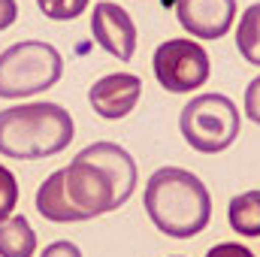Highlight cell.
Wrapping results in <instances>:
<instances>
[{
    "label": "cell",
    "mask_w": 260,
    "mask_h": 257,
    "mask_svg": "<svg viewBox=\"0 0 260 257\" xmlns=\"http://www.w3.org/2000/svg\"><path fill=\"white\" fill-rule=\"evenodd\" d=\"M151 224L173 239H191L212 221V194L203 179L182 167H160L151 173L142 194Z\"/></svg>",
    "instance_id": "cell-1"
},
{
    "label": "cell",
    "mask_w": 260,
    "mask_h": 257,
    "mask_svg": "<svg viewBox=\"0 0 260 257\" xmlns=\"http://www.w3.org/2000/svg\"><path fill=\"white\" fill-rule=\"evenodd\" d=\"M37 212L55 224H79L115 212V185L91 160L73 157L37 188Z\"/></svg>",
    "instance_id": "cell-2"
},
{
    "label": "cell",
    "mask_w": 260,
    "mask_h": 257,
    "mask_svg": "<svg viewBox=\"0 0 260 257\" xmlns=\"http://www.w3.org/2000/svg\"><path fill=\"white\" fill-rule=\"evenodd\" d=\"M73 136V115L61 103H18L0 112V154L12 160H43L61 154Z\"/></svg>",
    "instance_id": "cell-3"
},
{
    "label": "cell",
    "mask_w": 260,
    "mask_h": 257,
    "mask_svg": "<svg viewBox=\"0 0 260 257\" xmlns=\"http://www.w3.org/2000/svg\"><path fill=\"white\" fill-rule=\"evenodd\" d=\"M64 76V58L52 43L21 40L0 52V97L21 100L55 88Z\"/></svg>",
    "instance_id": "cell-4"
},
{
    "label": "cell",
    "mask_w": 260,
    "mask_h": 257,
    "mask_svg": "<svg viewBox=\"0 0 260 257\" xmlns=\"http://www.w3.org/2000/svg\"><path fill=\"white\" fill-rule=\"evenodd\" d=\"M239 109L224 94H197L179 115V130L185 142L200 154H221L239 136Z\"/></svg>",
    "instance_id": "cell-5"
},
{
    "label": "cell",
    "mask_w": 260,
    "mask_h": 257,
    "mask_svg": "<svg viewBox=\"0 0 260 257\" xmlns=\"http://www.w3.org/2000/svg\"><path fill=\"white\" fill-rule=\"evenodd\" d=\"M154 79L170 94H188L209 82L212 61L197 40H164L151 55Z\"/></svg>",
    "instance_id": "cell-6"
},
{
    "label": "cell",
    "mask_w": 260,
    "mask_h": 257,
    "mask_svg": "<svg viewBox=\"0 0 260 257\" xmlns=\"http://www.w3.org/2000/svg\"><path fill=\"white\" fill-rule=\"evenodd\" d=\"M91 34L103 52L118 61H130L136 52V24L124 6L112 0H100L91 12Z\"/></svg>",
    "instance_id": "cell-7"
},
{
    "label": "cell",
    "mask_w": 260,
    "mask_h": 257,
    "mask_svg": "<svg viewBox=\"0 0 260 257\" xmlns=\"http://www.w3.org/2000/svg\"><path fill=\"white\" fill-rule=\"evenodd\" d=\"M139 97H142V79L136 73H106L88 88L91 109L106 121H118L130 115Z\"/></svg>",
    "instance_id": "cell-8"
},
{
    "label": "cell",
    "mask_w": 260,
    "mask_h": 257,
    "mask_svg": "<svg viewBox=\"0 0 260 257\" xmlns=\"http://www.w3.org/2000/svg\"><path fill=\"white\" fill-rule=\"evenodd\" d=\"M176 18L194 40H221L236 21V0H176Z\"/></svg>",
    "instance_id": "cell-9"
},
{
    "label": "cell",
    "mask_w": 260,
    "mask_h": 257,
    "mask_svg": "<svg viewBox=\"0 0 260 257\" xmlns=\"http://www.w3.org/2000/svg\"><path fill=\"white\" fill-rule=\"evenodd\" d=\"M76 157L97 164L112 179V185H115V209H121L133 197L136 185H139V170H136V160H133V154L127 148H121L118 142H91Z\"/></svg>",
    "instance_id": "cell-10"
},
{
    "label": "cell",
    "mask_w": 260,
    "mask_h": 257,
    "mask_svg": "<svg viewBox=\"0 0 260 257\" xmlns=\"http://www.w3.org/2000/svg\"><path fill=\"white\" fill-rule=\"evenodd\" d=\"M227 224L245 239H260V191L236 194L227 206Z\"/></svg>",
    "instance_id": "cell-11"
},
{
    "label": "cell",
    "mask_w": 260,
    "mask_h": 257,
    "mask_svg": "<svg viewBox=\"0 0 260 257\" xmlns=\"http://www.w3.org/2000/svg\"><path fill=\"white\" fill-rule=\"evenodd\" d=\"M37 233L24 215H12L0 221V257H34Z\"/></svg>",
    "instance_id": "cell-12"
},
{
    "label": "cell",
    "mask_w": 260,
    "mask_h": 257,
    "mask_svg": "<svg viewBox=\"0 0 260 257\" xmlns=\"http://www.w3.org/2000/svg\"><path fill=\"white\" fill-rule=\"evenodd\" d=\"M236 46L248 64L260 67V3H251L242 12L239 27H236Z\"/></svg>",
    "instance_id": "cell-13"
},
{
    "label": "cell",
    "mask_w": 260,
    "mask_h": 257,
    "mask_svg": "<svg viewBox=\"0 0 260 257\" xmlns=\"http://www.w3.org/2000/svg\"><path fill=\"white\" fill-rule=\"evenodd\" d=\"M37 6L52 21H73L88 9V0H37Z\"/></svg>",
    "instance_id": "cell-14"
},
{
    "label": "cell",
    "mask_w": 260,
    "mask_h": 257,
    "mask_svg": "<svg viewBox=\"0 0 260 257\" xmlns=\"http://www.w3.org/2000/svg\"><path fill=\"white\" fill-rule=\"evenodd\" d=\"M15 206H18V179L9 173V167L0 164V221L12 218Z\"/></svg>",
    "instance_id": "cell-15"
},
{
    "label": "cell",
    "mask_w": 260,
    "mask_h": 257,
    "mask_svg": "<svg viewBox=\"0 0 260 257\" xmlns=\"http://www.w3.org/2000/svg\"><path fill=\"white\" fill-rule=\"evenodd\" d=\"M245 115L254 124H260V76L251 79V85L245 88Z\"/></svg>",
    "instance_id": "cell-16"
},
{
    "label": "cell",
    "mask_w": 260,
    "mask_h": 257,
    "mask_svg": "<svg viewBox=\"0 0 260 257\" xmlns=\"http://www.w3.org/2000/svg\"><path fill=\"white\" fill-rule=\"evenodd\" d=\"M206 257H254V254H251V248H245L239 242H218L206 251Z\"/></svg>",
    "instance_id": "cell-17"
},
{
    "label": "cell",
    "mask_w": 260,
    "mask_h": 257,
    "mask_svg": "<svg viewBox=\"0 0 260 257\" xmlns=\"http://www.w3.org/2000/svg\"><path fill=\"white\" fill-rule=\"evenodd\" d=\"M40 257H82V248L76 242H70V239H58V242L46 245Z\"/></svg>",
    "instance_id": "cell-18"
},
{
    "label": "cell",
    "mask_w": 260,
    "mask_h": 257,
    "mask_svg": "<svg viewBox=\"0 0 260 257\" xmlns=\"http://www.w3.org/2000/svg\"><path fill=\"white\" fill-rule=\"evenodd\" d=\"M18 18V3L15 0H0V30L12 27Z\"/></svg>",
    "instance_id": "cell-19"
},
{
    "label": "cell",
    "mask_w": 260,
    "mask_h": 257,
    "mask_svg": "<svg viewBox=\"0 0 260 257\" xmlns=\"http://www.w3.org/2000/svg\"><path fill=\"white\" fill-rule=\"evenodd\" d=\"M173 257H182V254H173Z\"/></svg>",
    "instance_id": "cell-20"
}]
</instances>
